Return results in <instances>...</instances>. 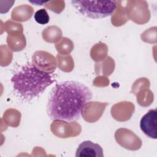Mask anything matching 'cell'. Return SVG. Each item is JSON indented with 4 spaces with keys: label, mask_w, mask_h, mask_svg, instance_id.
<instances>
[{
    "label": "cell",
    "mask_w": 157,
    "mask_h": 157,
    "mask_svg": "<svg viewBox=\"0 0 157 157\" xmlns=\"http://www.w3.org/2000/svg\"><path fill=\"white\" fill-rule=\"evenodd\" d=\"M93 98V93L85 84L66 80L56 84L50 91L47 113L52 120L73 121L80 119L83 108Z\"/></svg>",
    "instance_id": "cell-1"
},
{
    "label": "cell",
    "mask_w": 157,
    "mask_h": 157,
    "mask_svg": "<svg viewBox=\"0 0 157 157\" xmlns=\"http://www.w3.org/2000/svg\"><path fill=\"white\" fill-rule=\"evenodd\" d=\"M10 81L13 91L19 98L31 101L42 95L55 80L52 74L28 62L13 75Z\"/></svg>",
    "instance_id": "cell-2"
},
{
    "label": "cell",
    "mask_w": 157,
    "mask_h": 157,
    "mask_svg": "<svg viewBox=\"0 0 157 157\" xmlns=\"http://www.w3.org/2000/svg\"><path fill=\"white\" fill-rule=\"evenodd\" d=\"M72 6L82 15L98 19L112 15L117 7L116 1H71Z\"/></svg>",
    "instance_id": "cell-3"
},
{
    "label": "cell",
    "mask_w": 157,
    "mask_h": 157,
    "mask_svg": "<svg viewBox=\"0 0 157 157\" xmlns=\"http://www.w3.org/2000/svg\"><path fill=\"white\" fill-rule=\"evenodd\" d=\"M141 131L148 137L156 139L157 138V110L151 109L145 113L140 121Z\"/></svg>",
    "instance_id": "cell-4"
},
{
    "label": "cell",
    "mask_w": 157,
    "mask_h": 157,
    "mask_svg": "<svg viewBox=\"0 0 157 157\" xmlns=\"http://www.w3.org/2000/svg\"><path fill=\"white\" fill-rule=\"evenodd\" d=\"M76 157H103V150L100 145L90 140L82 142L78 146Z\"/></svg>",
    "instance_id": "cell-5"
},
{
    "label": "cell",
    "mask_w": 157,
    "mask_h": 157,
    "mask_svg": "<svg viewBox=\"0 0 157 157\" xmlns=\"http://www.w3.org/2000/svg\"><path fill=\"white\" fill-rule=\"evenodd\" d=\"M34 18L35 21L40 25H45L49 22L50 17L45 9H41L36 11Z\"/></svg>",
    "instance_id": "cell-6"
}]
</instances>
